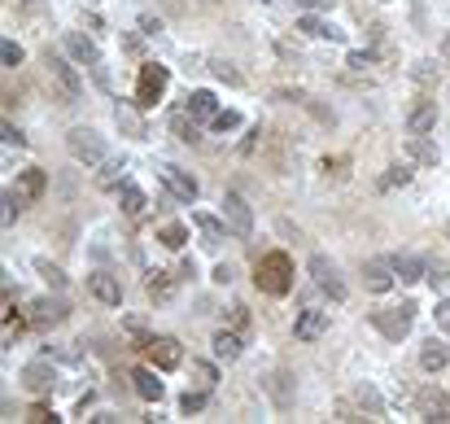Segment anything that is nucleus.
Returning <instances> with one entry per match:
<instances>
[{"mask_svg": "<svg viewBox=\"0 0 450 424\" xmlns=\"http://www.w3.org/2000/svg\"><path fill=\"white\" fill-rule=\"evenodd\" d=\"M66 149H70V158H74V162H83V166H101V162H105V140L96 136L92 127H74V132H66Z\"/></svg>", "mask_w": 450, "mask_h": 424, "instance_id": "f257e3e1", "label": "nucleus"}, {"mask_svg": "<svg viewBox=\"0 0 450 424\" xmlns=\"http://www.w3.org/2000/svg\"><path fill=\"white\" fill-rule=\"evenodd\" d=\"M311 276H315V285L333 297V302H345V285H341V271H337V263L333 258H323V254H315L311 258Z\"/></svg>", "mask_w": 450, "mask_h": 424, "instance_id": "f03ea898", "label": "nucleus"}, {"mask_svg": "<svg viewBox=\"0 0 450 424\" xmlns=\"http://www.w3.org/2000/svg\"><path fill=\"white\" fill-rule=\"evenodd\" d=\"M162 88H166V70L162 66H144L140 70V88H136V105H158V96H162Z\"/></svg>", "mask_w": 450, "mask_h": 424, "instance_id": "7ed1b4c3", "label": "nucleus"}, {"mask_svg": "<svg viewBox=\"0 0 450 424\" xmlns=\"http://www.w3.org/2000/svg\"><path fill=\"white\" fill-rule=\"evenodd\" d=\"M363 285L371 293H389L393 289V263L389 258H367L363 263Z\"/></svg>", "mask_w": 450, "mask_h": 424, "instance_id": "20e7f679", "label": "nucleus"}, {"mask_svg": "<svg viewBox=\"0 0 450 424\" xmlns=\"http://www.w3.org/2000/svg\"><path fill=\"white\" fill-rule=\"evenodd\" d=\"M223 214H228L232 232H241V236L254 232V214H249V206H245V197H241V193H228V197H223Z\"/></svg>", "mask_w": 450, "mask_h": 424, "instance_id": "39448f33", "label": "nucleus"}, {"mask_svg": "<svg viewBox=\"0 0 450 424\" xmlns=\"http://www.w3.org/2000/svg\"><path fill=\"white\" fill-rule=\"evenodd\" d=\"M411 315H415V306L411 302H403L398 306V315H385V311H376L371 315V323L385 333V337H407V328H411Z\"/></svg>", "mask_w": 450, "mask_h": 424, "instance_id": "423d86ee", "label": "nucleus"}, {"mask_svg": "<svg viewBox=\"0 0 450 424\" xmlns=\"http://www.w3.org/2000/svg\"><path fill=\"white\" fill-rule=\"evenodd\" d=\"M48 74H53V84L62 88L66 101H74V96H79V74H74V66H70L66 57H48Z\"/></svg>", "mask_w": 450, "mask_h": 424, "instance_id": "0eeeda50", "label": "nucleus"}, {"mask_svg": "<svg viewBox=\"0 0 450 424\" xmlns=\"http://www.w3.org/2000/svg\"><path fill=\"white\" fill-rule=\"evenodd\" d=\"M88 289H92V297H96V302H105V306H118V302H122V285L110 276V271H92Z\"/></svg>", "mask_w": 450, "mask_h": 424, "instance_id": "6e6552de", "label": "nucleus"}, {"mask_svg": "<svg viewBox=\"0 0 450 424\" xmlns=\"http://www.w3.org/2000/svg\"><path fill=\"white\" fill-rule=\"evenodd\" d=\"M323 328H328V311H302L297 323H293V337L297 341H315V337H323Z\"/></svg>", "mask_w": 450, "mask_h": 424, "instance_id": "1a4fd4ad", "label": "nucleus"}, {"mask_svg": "<svg viewBox=\"0 0 450 424\" xmlns=\"http://www.w3.org/2000/svg\"><path fill=\"white\" fill-rule=\"evenodd\" d=\"M297 31H306L311 40H345V31H337L328 18H319V13H302L297 18Z\"/></svg>", "mask_w": 450, "mask_h": 424, "instance_id": "9d476101", "label": "nucleus"}, {"mask_svg": "<svg viewBox=\"0 0 450 424\" xmlns=\"http://www.w3.org/2000/svg\"><path fill=\"white\" fill-rule=\"evenodd\" d=\"M162 180H166V188L180 197V202H197V180L184 176L180 166H162Z\"/></svg>", "mask_w": 450, "mask_h": 424, "instance_id": "9b49d317", "label": "nucleus"}, {"mask_svg": "<svg viewBox=\"0 0 450 424\" xmlns=\"http://www.w3.org/2000/svg\"><path fill=\"white\" fill-rule=\"evenodd\" d=\"M57 381V372L53 367H44V363H31V367H22V385H27L31 394H48Z\"/></svg>", "mask_w": 450, "mask_h": 424, "instance_id": "f8f14e48", "label": "nucleus"}, {"mask_svg": "<svg viewBox=\"0 0 450 424\" xmlns=\"http://www.w3.org/2000/svg\"><path fill=\"white\" fill-rule=\"evenodd\" d=\"M66 53L74 57V62H83V66H101V53H96V44L88 40V35H66Z\"/></svg>", "mask_w": 450, "mask_h": 424, "instance_id": "ddd939ff", "label": "nucleus"}, {"mask_svg": "<svg viewBox=\"0 0 450 424\" xmlns=\"http://www.w3.org/2000/svg\"><path fill=\"white\" fill-rule=\"evenodd\" d=\"M446 363H450V345H446V341H433V337H429V341L420 345V367H424V372H437V367H446Z\"/></svg>", "mask_w": 450, "mask_h": 424, "instance_id": "4468645a", "label": "nucleus"}, {"mask_svg": "<svg viewBox=\"0 0 450 424\" xmlns=\"http://www.w3.org/2000/svg\"><path fill=\"white\" fill-rule=\"evenodd\" d=\"M132 381H136V394L144 398V403H162V381L154 377V372H149V367H140V372H132Z\"/></svg>", "mask_w": 450, "mask_h": 424, "instance_id": "2eb2a0df", "label": "nucleus"}, {"mask_svg": "<svg viewBox=\"0 0 450 424\" xmlns=\"http://www.w3.org/2000/svg\"><path fill=\"white\" fill-rule=\"evenodd\" d=\"M149 355L158 359V367H175V363H180V341H175V337H154V341H149Z\"/></svg>", "mask_w": 450, "mask_h": 424, "instance_id": "dca6fc26", "label": "nucleus"}, {"mask_svg": "<svg viewBox=\"0 0 450 424\" xmlns=\"http://www.w3.org/2000/svg\"><path fill=\"white\" fill-rule=\"evenodd\" d=\"M433 122H437V105L433 101H420L411 110V118H407V127H411V136H424V132H433Z\"/></svg>", "mask_w": 450, "mask_h": 424, "instance_id": "f3484780", "label": "nucleus"}, {"mask_svg": "<svg viewBox=\"0 0 450 424\" xmlns=\"http://www.w3.org/2000/svg\"><path fill=\"white\" fill-rule=\"evenodd\" d=\"M284 271H289V263L280 258V254H271V258H262V289H271V293H280L284 289Z\"/></svg>", "mask_w": 450, "mask_h": 424, "instance_id": "a211bd4d", "label": "nucleus"}, {"mask_svg": "<svg viewBox=\"0 0 450 424\" xmlns=\"http://www.w3.org/2000/svg\"><path fill=\"white\" fill-rule=\"evenodd\" d=\"M188 114H192V118H214V114H219V101H214V92L197 88V92L188 96Z\"/></svg>", "mask_w": 450, "mask_h": 424, "instance_id": "6ab92c4d", "label": "nucleus"}, {"mask_svg": "<svg viewBox=\"0 0 450 424\" xmlns=\"http://www.w3.org/2000/svg\"><path fill=\"white\" fill-rule=\"evenodd\" d=\"M393 271H398V280H403V285H415L429 267H424L415 254H398V258H393Z\"/></svg>", "mask_w": 450, "mask_h": 424, "instance_id": "aec40b11", "label": "nucleus"}, {"mask_svg": "<svg viewBox=\"0 0 450 424\" xmlns=\"http://www.w3.org/2000/svg\"><path fill=\"white\" fill-rule=\"evenodd\" d=\"M114 122L122 132H127L132 140H144V122H140V114L132 110V105H114Z\"/></svg>", "mask_w": 450, "mask_h": 424, "instance_id": "412c9836", "label": "nucleus"}, {"mask_svg": "<svg viewBox=\"0 0 450 424\" xmlns=\"http://www.w3.org/2000/svg\"><path fill=\"white\" fill-rule=\"evenodd\" d=\"M407 149H411V158H415V162H424V166H437V158H442V149H437L429 136H411V144H407Z\"/></svg>", "mask_w": 450, "mask_h": 424, "instance_id": "4be33fe9", "label": "nucleus"}, {"mask_svg": "<svg viewBox=\"0 0 450 424\" xmlns=\"http://www.w3.org/2000/svg\"><path fill=\"white\" fill-rule=\"evenodd\" d=\"M171 132H175V140L197 144V122H192V114H188V110H175V114H171Z\"/></svg>", "mask_w": 450, "mask_h": 424, "instance_id": "5701e85b", "label": "nucleus"}, {"mask_svg": "<svg viewBox=\"0 0 450 424\" xmlns=\"http://www.w3.org/2000/svg\"><path fill=\"white\" fill-rule=\"evenodd\" d=\"M192 223L202 228V245H206V249H219V241H223L219 219H214V214H192Z\"/></svg>", "mask_w": 450, "mask_h": 424, "instance_id": "b1692460", "label": "nucleus"}, {"mask_svg": "<svg viewBox=\"0 0 450 424\" xmlns=\"http://www.w3.org/2000/svg\"><path fill=\"white\" fill-rule=\"evenodd\" d=\"M236 355H241V337H236V333H223V328H219V333H214V359L232 363Z\"/></svg>", "mask_w": 450, "mask_h": 424, "instance_id": "393cba45", "label": "nucleus"}, {"mask_svg": "<svg viewBox=\"0 0 450 424\" xmlns=\"http://www.w3.org/2000/svg\"><path fill=\"white\" fill-rule=\"evenodd\" d=\"M31 311H35V315H31L35 323H62V319H66V306H62V302H48V297H40Z\"/></svg>", "mask_w": 450, "mask_h": 424, "instance_id": "a878e982", "label": "nucleus"}, {"mask_svg": "<svg viewBox=\"0 0 450 424\" xmlns=\"http://www.w3.org/2000/svg\"><path fill=\"white\" fill-rule=\"evenodd\" d=\"M424 420H450V398L446 394H424Z\"/></svg>", "mask_w": 450, "mask_h": 424, "instance_id": "bb28decb", "label": "nucleus"}, {"mask_svg": "<svg viewBox=\"0 0 450 424\" xmlns=\"http://www.w3.org/2000/svg\"><path fill=\"white\" fill-rule=\"evenodd\" d=\"M118 202H122V210H127V214H140L144 210V193L136 184H122L118 188Z\"/></svg>", "mask_w": 450, "mask_h": 424, "instance_id": "cd10ccee", "label": "nucleus"}, {"mask_svg": "<svg viewBox=\"0 0 450 424\" xmlns=\"http://www.w3.org/2000/svg\"><path fill=\"white\" fill-rule=\"evenodd\" d=\"M40 188H44V176L40 171H22V180H18V197H40Z\"/></svg>", "mask_w": 450, "mask_h": 424, "instance_id": "c85d7f7f", "label": "nucleus"}, {"mask_svg": "<svg viewBox=\"0 0 450 424\" xmlns=\"http://www.w3.org/2000/svg\"><path fill=\"white\" fill-rule=\"evenodd\" d=\"M411 79H415L420 88L437 84V66H433V62H415V66H411Z\"/></svg>", "mask_w": 450, "mask_h": 424, "instance_id": "c756f323", "label": "nucleus"}, {"mask_svg": "<svg viewBox=\"0 0 450 424\" xmlns=\"http://www.w3.org/2000/svg\"><path fill=\"white\" fill-rule=\"evenodd\" d=\"M407 180H411V166H407V162H403V166H389V176L381 180V188H403Z\"/></svg>", "mask_w": 450, "mask_h": 424, "instance_id": "7c9ffc66", "label": "nucleus"}, {"mask_svg": "<svg viewBox=\"0 0 450 424\" xmlns=\"http://www.w3.org/2000/svg\"><path fill=\"white\" fill-rule=\"evenodd\" d=\"M184 236H188V232H184V223H166V228H162V245H166V249H180Z\"/></svg>", "mask_w": 450, "mask_h": 424, "instance_id": "2f4dec72", "label": "nucleus"}, {"mask_svg": "<svg viewBox=\"0 0 450 424\" xmlns=\"http://www.w3.org/2000/svg\"><path fill=\"white\" fill-rule=\"evenodd\" d=\"M210 122H214V132H236V127H241V114H232V110H219Z\"/></svg>", "mask_w": 450, "mask_h": 424, "instance_id": "473e14b6", "label": "nucleus"}, {"mask_svg": "<svg viewBox=\"0 0 450 424\" xmlns=\"http://www.w3.org/2000/svg\"><path fill=\"white\" fill-rule=\"evenodd\" d=\"M35 271H40V276H44L48 285H53V289H62V285H66V276H62V267H53V263H44V258L35 263Z\"/></svg>", "mask_w": 450, "mask_h": 424, "instance_id": "72a5a7b5", "label": "nucleus"}, {"mask_svg": "<svg viewBox=\"0 0 450 424\" xmlns=\"http://www.w3.org/2000/svg\"><path fill=\"white\" fill-rule=\"evenodd\" d=\"M429 276H433V285H442V289H446V285H450V263L433 258V263H429Z\"/></svg>", "mask_w": 450, "mask_h": 424, "instance_id": "f704fd0d", "label": "nucleus"}, {"mask_svg": "<svg viewBox=\"0 0 450 424\" xmlns=\"http://www.w3.org/2000/svg\"><path fill=\"white\" fill-rule=\"evenodd\" d=\"M433 319H437V328L450 333V297H442V302L433 306Z\"/></svg>", "mask_w": 450, "mask_h": 424, "instance_id": "c9c22d12", "label": "nucleus"}, {"mask_svg": "<svg viewBox=\"0 0 450 424\" xmlns=\"http://www.w3.org/2000/svg\"><path fill=\"white\" fill-rule=\"evenodd\" d=\"M0 57H5V66H9V70H13V66H18V62H22V48H18V44H13V40H5V44H0Z\"/></svg>", "mask_w": 450, "mask_h": 424, "instance_id": "e433bc0d", "label": "nucleus"}, {"mask_svg": "<svg viewBox=\"0 0 450 424\" xmlns=\"http://www.w3.org/2000/svg\"><path fill=\"white\" fill-rule=\"evenodd\" d=\"M188 367H192V377H197V381H202L206 389L214 385V367H210V363H188Z\"/></svg>", "mask_w": 450, "mask_h": 424, "instance_id": "4c0bfd02", "label": "nucleus"}, {"mask_svg": "<svg viewBox=\"0 0 450 424\" xmlns=\"http://www.w3.org/2000/svg\"><path fill=\"white\" fill-rule=\"evenodd\" d=\"M180 407H184V411H202V407H206V394H184Z\"/></svg>", "mask_w": 450, "mask_h": 424, "instance_id": "58836bf2", "label": "nucleus"}, {"mask_svg": "<svg viewBox=\"0 0 450 424\" xmlns=\"http://www.w3.org/2000/svg\"><path fill=\"white\" fill-rule=\"evenodd\" d=\"M214 74H219V79H228V84H245L241 74H236L232 66H223V62H214Z\"/></svg>", "mask_w": 450, "mask_h": 424, "instance_id": "ea45409f", "label": "nucleus"}, {"mask_svg": "<svg viewBox=\"0 0 450 424\" xmlns=\"http://www.w3.org/2000/svg\"><path fill=\"white\" fill-rule=\"evenodd\" d=\"M5 144H13V149H18V144H22V132H18V127H13V122H5Z\"/></svg>", "mask_w": 450, "mask_h": 424, "instance_id": "a19ab883", "label": "nucleus"}, {"mask_svg": "<svg viewBox=\"0 0 450 424\" xmlns=\"http://www.w3.org/2000/svg\"><path fill=\"white\" fill-rule=\"evenodd\" d=\"M214 280H219V285H228V280H232V267H228V263H219V267H214Z\"/></svg>", "mask_w": 450, "mask_h": 424, "instance_id": "79ce46f5", "label": "nucleus"}, {"mask_svg": "<svg viewBox=\"0 0 450 424\" xmlns=\"http://www.w3.org/2000/svg\"><path fill=\"white\" fill-rule=\"evenodd\" d=\"M306 9H333V0H302Z\"/></svg>", "mask_w": 450, "mask_h": 424, "instance_id": "37998d69", "label": "nucleus"}, {"mask_svg": "<svg viewBox=\"0 0 450 424\" xmlns=\"http://www.w3.org/2000/svg\"><path fill=\"white\" fill-rule=\"evenodd\" d=\"M446 236H450V228H446Z\"/></svg>", "mask_w": 450, "mask_h": 424, "instance_id": "c03bdc74", "label": "nucleus"}]
</instances>
